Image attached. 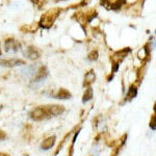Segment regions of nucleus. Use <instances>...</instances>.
<instances>
[{
    "instance_id": "1",
    "label": "nucleus",
    "mask_w": 156,
    "mask_h": 156,
    "mask_svg": "<svg viewBox=\"0 0 156 156\" xmlns=\"http://www.w3.org/2000/svg\"><path fill=\"white\" fill-rule=\"evenodd\" d=\"M65 108L60 105H45V106H39L31 110L30 118L34 121L47 120L52 117H56L64 112Z\"/></svg>"
},
{
    "instance_id": "2",
    "label": "nucleus",
    "mask_w": 156,
    "mask_h": 156,
    "mask_svg": "<svg viewBox=\"0 0 156 156\" xmlns=\"http://www.w3.org/2000/svg\"><path fill=\"white\" fill-rule=\"evenodd\" d=\"M55 140H56V137L55 136H50L46 140H44L41 144V149L42 150H49L51 149L52 147L55 144Z\"/></svg>"
},
{
    "instance_id": "3",
    "label": "nucleus",
    "mask_w": 156,
    "mask_h": 156,
    "mask_svg": "<svg viewBox=\"0 0 156 156\" xmlns=\"http://www.w3.org/2000/svg\"><path fill=\"white\" fill-rule=\"evenodd\" d=\"M20 64H23V62L18 59H3V60H0V65L1 66H6V67H15V66H20Z\"/></svg>"
},
{
    "instance_id": "4",
    "label": "nucleus",
    "mask_w": 156,
    "mask_h": 156,
    "mask_svg": "<svg viewBox=\"0 0 156 156\" xmlns=\"http://www.w3.org/2000/svg\"><path fill=\"white\" fill-rule=\"evenodd\" d=\"M55 97H56L57 99H70V98H71V94L65 89H62V90H59L58 94Z\"/></svg>"
},
{
    "instance_id": "5",
    "label": "nucleus",
    "mask_w": 156,
    "mask_h": 156,
    "mask_svg": "<svg viewBox=\"0 0 156 156\" xmlns=\"http://www.w3.org/2000/svg\"><path fill=\"white\" fill-rule=\"evenodd\" d=\"M92 98H93V90H92V89H87V90H85V93H84V95H83V99H82V102L85 103V102L90 101Z\"/></svg>"
},
{
    "instance_id": "6",
    "label": "nucleus",
    "mask_w": 156,
    "mask_h": 156,
    "mask_svg": "<svg viewBox=\"0 0 156 156\" xmlns=\"http://www.w3.org/2000/svg\"><path fill=\"white\" fill-rule=\"evenodd\" d=\"M136 96V89H134V87H130L129 92H128V99H132V98H134Z\"/></svg>"
},
{
    "instance_id": "7",
    "label": "nucleus",
    "mask_w": 156,
    "mask_h": 156,
    "mask_svg": "<svg viewBox=\"0 0 156 156\" xmlns=\"http://www.w3.org/2000/svg\"><path fill=\"white\" fill-rule=\"evenodd\" d=\"M150 127L152 128L153 130H155V117L153 115V119L151 120V124H150Z\"/></svg>"
},
{
    "instance_id": "8",
    "label": "nucleus",
    "mask_w": 156,
    "mask_h": 156,
    "mask_svg": "<svg viewBox=\"0 0 156 156\" xmlns=\"http://www.w3.org/2000/svg\"><path fill=\"white\" fill-rule=\"evenodd\" d=\"M5 137H6L5 133H4L3 131H2V130H0V140H3Z\"/></svg>"
},
{
    "instance_id": "9",
    "label": "nucleus",
    "mask_w": 156,
    "mask_h": 156,
    "mask_svg": "<svg viewBox=\"0 0 156 156\" xmlns=\"http://www.w3.org/2000/svg\"><path fill=\"white\" fill-rule=\"evenodd\" d=\"M0 156H9L7 154H4V153H0Z\"/></svg>"
},
{
    "instance_id": "10",
    "label": "nucleus",
    "mask_w": 156,
    "mask_h": 156,
    "mask_svg": "<svg viewBox=\"0 0 156 156\" xmlns=\"http://www.w3.org/2000/svg\"><path fill=\"white\" fill-rule=\"evenodd\" d=\"M2 109V106H0V110H1Z\"/></svg>"
}]
</instances>
